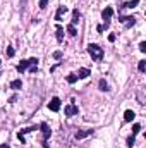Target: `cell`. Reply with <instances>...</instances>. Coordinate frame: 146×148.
<instances>
[{
    "mask_svg": "<svg viewBox=\"0 0 146 148\" xmlns=\"http://www.w3.org/2000/svg\"><path fill=\"white\" fill-rule=\"evenodd\" d=\"M88 53L91 55V60H96V62H100V60H103V48L100 47V45H96V43H89L88 45Z\"/></svg>",
    "mask_w": 146,
    "mask_h": 148,
    "instance_id": "cell-1",
    "label": "cell"
},
{
    "mask_svg": "<svg viewBox=\"0 0 146 148\" xmlns=\"http://www.w3.org/2000/svg\"><path fill=\"white\" fill-rule=\"evenodd\" d=\"M112 16H114V9H112V7H105L103 12H102V17H103V21H105V24H102L103 29H107V28L110 26V19H112Z\"/></svg>",
    "mask_w": 146,
    "mask_h": 148,
    "instance_id": "cell-2",
    "label": "cell"
},
{
    "mask_svg": "<svg viewBox=\"0 0 146 148\" xmlns=\"http://www.w3.org/2000/svg\"><path fill=\"white\" fill-rule=\"evenodd\" d=\"M119 21L124 24L126 29H129V28H133L136 24V17L134 16H119Z\"/></svg>",
    "mask_w": 146,
    "mask_h": 148,
    "instance_id": "cell-3",
    "label": "cell"
},
{
    "mask_svg": "<svg viewBox=\"0 0 146 148\" xmlns=\"http://www.w3.org/2000/svg\"><path fill=\"white\" fill-rule=\"evenodd\" d=\"M64 114H65L67 117H74V116H77V114H79V109H77V105L69 103V105H65V107H64Z\"/></svg>",
    "mask_w": 146,
    "mask_h": 148,
    "instance_id": "cell-4",
    "label": "cell"
},
{
    "mask_svg": "<svg viewBox=\"0 0 146 148\" xmlns=\"http://www.w3.org/2000/svg\"><path fill=\"white\" fill-rule=\"evenodd\" d=\"M60 105H62V102H60L59 97H53V98L48 102V109H50L52 112H59V110H60Z\"/></svg>",
    "mask_w": 146,
    "mask_h": 148,
    "instance_id": "cell-5",
    "label": "cell"
},
{
    "mask_svg": "<svg viewBox=\"0 0 146 148\" xmlns=\"http://www.w3.org/2000/svg\"><path fill=\"white\" fill-rule=\"evenodd\" d=\"M40 129H41V134H43V140L46 141L50 136H52V129H50V126L46 124V122H41L40 124Z\"/></svg>",
    "mask_w": 146,
    "mask_h": 148,
    "instance_id": "cell-6",
    "label": "cell"
},
{
    "mask_svg": "<svg viewBox=\"0 0 146 148\" xmlns=\"http://www.w3.org/2000/svg\"><path fill=\"white\" fill-rule=\"evenodd\" d=\"M91 134H93V129H79V131L74 134V138H76V140H83V138L91 136Z\"/></svg>",
    "mask_w": 146,
    "mask_h": 148,
    "instance_id": "cell-7",
    "label": "cell"
},
{
    "mask_svg": "<svg viewBox=\"0 0 146 148\" xmlns=\"http://www.w3.org/2000/svg\"><path fill=\"white\" fill-rule=\"evenodd\" d=\"M65 12H67V7H65V5H60V7L57 9V12H55V21L60 22V21H62V16H64Z\"/></svg>",
    "mask_w": 146,
    "mask_h": 148,
    "instance_id": "cell-8",
    "label": "cell"
},
{
    "mask_svg": "<svg viewBox=\"0 0 146 148\" xmlns=\"http://www.w3.org/2000/svg\"><path fill=\"white\" fill-rule=\"evenodd\" d=\"M89 74H91V71H89V69H86V67H81V69L77 71V79H86Z\"/></svg>",
    "mask_w": 146,
    "mask_h": 148,
    "instance_id": "cell-9",
    "label": "cell"
},
{
    "mask_svg": "<svg viewBox=\"0 0 146 148\" xmlns=\"http://www.w3.org/2000/svg\"><path fill=\"white\" fill-rule=\"evenodd\" d=\"M55 36H57V41H59V43L64 41V28H62V26H57V28H55Z\"/></svg>",
    "mask_w": 146,
    "mask_h": 148,
    "instance_id": "cell-10",
    "label": "cell"
},
{
    "mask_svg": "<svg viewBox=\"0 0 146 148\" xmlns=\"http://www.w3.org/2000/svg\"><path fill=\"white\" fill-rule=\"evenodd\" d=\"M28 67H29V62H28V60H21V62L17 64V67H15V69H17V72H21V74H22Z\"/></svg>",
    "mask_w": 146,
    "mask_h": 148,
    "instance_id": "cell-11",
    "label": "cell"
},
{
    "mask_svg": "<svg viewBox=\"0 0 146 148\" xmlns=\"http://www.w3.org/2000/svg\"><path fill=\"white\" fill-rule=\"evenodd\" d=\"M138 3H139V0H129L126 3H120V9H134Z\"/></svg>",
    "mask_w": 146,
    "mask_h": 148,
    "instance_id": "cell-12",
    "label": "cell"
},
{
    "mask_svg": "<svg viewBox=\"0 0 146 148\" xmlns=\"http://www.w3.org/2000/svg\"><path fill=\"white\" fill-rule=\"evenodd\" d=\"M134 117H136L134 110H126V112H124V121H126V122H133Z\"/></svg>",
    "mask_w": 146,
    "mask_h": 148,
    "instance_id": "cell-13",
    "label": "cell"
},
{
    "mask_svg": "<svg viewBox=\"0 0 146 148\" xmlns=\"http://www.w3.org/2000/svg\"><path fill=\"white\" fill-rule=\"evenodd\" d=\"M79 17H81L79 10H77V9H74V10H72V21H71V24H74V26H76V24L79 22Z\"/></svg>",
    "mask_w": 146,
    "mask_h": 148,
    "instance_id": "cell-14",
    "label": "cell"
},
{
    "mask_svg": "<svg viewBox=\"0 0 146 148\" xmlns=\"http://www.w3.org/2000/svg\"><path fill=\"white\" fill-rule=\"evenodd\" d=\"M10 88H12V90H21V88H22V81H21V79L10 81Z\"/></svg>",
    "mask_w": 146,
    "mask_h": 148,
    "instance_id": "cell-15",
    "label": "cell"
},
{
    "mask_svg": "<svg viewBox=\"0 0 146 148\" xmlns=\"http://www.w3.org/2000/svg\"><path fill=\"white\" fill-rule=\"evenodd\" d=\"M67 33H69V36H76V34H77L76 26H74V24H67Z\"/></svg>",
    "mask_w": 146,
    "mask_h": 148,
    "instance_id": "cell-16",
    "label": "cell"
},
{
    "mask_svg": "<svg viewBox=\"0 0 146 148\" xmlns=\"http://www.w3.org/2000/svg\"><path fill=\"white\" fill-rule=\"evenodd\" d=\"M98 86H100V90H102V91H108V90H110L105 79H100V83H98Z\"/></svg>",
    "mask_w": 146,
    "mask_h": 148,
    "instance_id": "cell-17",
    "label": "cell"
},
{
    "mask_svg": "<svg viewBox=\"0 0 146 148\" xmlns=\"http://www.w3.org/2000/svg\"><path fill=\"white\" fill-rule=\"evenodd\" d=\"M76 81H77V74H69V76H67V83H69V84H74Z\"/></svg>",
    "mask_w": 146,
    "mask_h": 148,
    "instance_id": "cell-18",
    "label": "cell"
},
{
    "mask_svg": "<svg viewBox=\"0 0 146 148\" xmlns=\"http://www.w3.org/2000/svg\"><path fill=\"white\" fill-rule=\"evenodd\" d=\"M134 143H136V136H134V134H131V136L127 138V143H126V145H127V147L131 148L133 145H134Z\"/></svg>",
    "mask_w": 146,
    "mask_h": 148,
    "instance_id": "cell-19",
    "label": "cell"
},
{
    "mask_svg": "<svg viewBox=\"0 0 146 148\" xmlns=\"http://www.w3.org/2000/svg\"><path fill=\"white\" fill-rule=\"evenodd\" d=\"M34 129H38V128H36V126H29V128H24L21 133H22V134H26V133H33Z\"/></svg>",
    "mask_w": 146,
    "mask_h": 148,
    "instance_id": "cell-20",
    "label": "cell"
},
{
    "mask_svg": "<svg viewBox=\"0 0 146 148\" xmlns=\"http://www.w3.org/2000/svg\"><path fill=\"white\" fill-rule=\"evenodd\" d=\"M138 69H139L141 72H145V71H146V60H139V64H138Z\"/></svg>",
    "mask_w": 146,
    "mask_h": 148,
    "instance_id": "cell-21",
    "label": "cell"
},
{
    "mask_svg": "<svg viewBox=\"0 0 146 148\" xmlns=\"http://www.w3.org/2000/svg\"><path fill=\"white\" fill-rule=\"evenodd\" d=\"M139 131H141V124H134V126H133V134L136 136Z\"/></svg>",
    "mask_w": 146,
    "mask_h": 148,
    "instance_id": "cell-22",
    "label": "cell"
},
{
    "mask_svg": "<svg viewBox=\"0 0 146 148\" xmlns=\"http://www.w3.org/2000/svg\"><path fill=\"white\" fill-rule=\"evenodd\" d=\"M5 53H7V57H14V53H15V52H14V48H12V47H7Z\"/></svg>",
    "mask_w": 146,
    "mask_h": 148,
    "instance_id": "cell-23",
    "label": "cell"
},
{
    "mask_svg": "<svg viewBox=\"0 0 146 148\" xmlns=\"http://www.w3.org/2000/svg\"><path fill=\"white\" fill-rule=\"evenodd\" d=\"M28 62H29V66H38V59H36V57L28 59Z\"/></svg>",
    "mask_w": 146,
    "mask_h": 148,
    "instance_id": "cell-24",
    "label": "cell"
},
{
    "mask_svg": "<svg viewBox=\"0 0 146 148\" xmlns=\"http://www.w3.org/2000/svg\"><path fill=\"white\" fill-rule=\"evenodd\" d=\"M17 140H19V141H21V143H26V138H24V134H22V133H21V131H19V133H17Z\"/></svg>",
    "mask_w": 146,
    "mask_h": 148,
    "instance_id": "cell-25",
    "label": "cell"
},
{
    "mask_svg": "<svg viewBox=\"0 0 146 148\" xmlns=\"http://www.w3.org/2000/svg\"><path fill=\"white\" fill-rule=\"evenodd\" d=\"M28 71H29L31 74H34V72L38 71V66H29V67H28Z\"/></svg>",
    "mask_w": 146,
    "mask_h": 148,
    "instance_id": "cell-26",
    "label": "cell"
},
{
    "mask_svg": "<svg viewBox=\"0 0 146 148\" xmlns=\"http://www.w3.org/2000/svg\"><path fill=\"white\" fill-rule=\"evenodd\" d=\"M48 5V0H40V9H46Z\"/></svg>",
    "mask_w": 146,
    "mask_h": 148,
    "instance_id": "cell-27",
    "label": "cell"
},
{
    "mask_svg": "<svg viewBox=\"0 0 146 148\" xmlns=\"http://www.w3.org/2000/svg\"><path fill=\"white\" fill-rule=\"evenodd\" d=\"M139 50H141L143 53H146V41H141V43H139Z\"/></svg>",
    "mask_w": 146,
    "mask_h": 148,
    "instance_id": "cell-28",
    "label": "cell"
},
{
    "mask_svg": "<svg viewBox=\"0 0 146 148\" xmlns=\"http://www.w3.org/2000/svg\"><path fill=\"white\" fill-rule=\"evenodd\" d=\"M53 59H62V52H60V50L53 52Z\"/></svg>",
    "mask_w": 146,
    "mask_h": 148,
    "instance_id": "cell-29",
    "label": "cell"
},
{
    "mask_svg": "<svg viewBox=\"0 0 146 148\" xmlns=\"http://www.w3.org/2000/svg\"><path fill=\"white\" fill-rule=\"evenodd\" d=\"M108 41H115V34H108Z\"/></svg>",
    "mask_w": 146,
    "mask_h": 148,
    "instance_id": "cell-30",
    "label": "cell"
},
{
    "mask_svg": "<svg viewBox=\"0 0 146 148\" xmlns=\"http://www.w3.org/2000/svg\"><path fill=\"white\" fill-rule=\"evenodd\" d=\"M96 31H98V33H103V26H102V24H100V26H98V28H96Z\"/></svg>",
    "mask_w": 146,
    "mask_h": 148,
    "instance_id": "cell-31",
    "label": "cell"
},
{
    "mask_svg": "<svg viewBox=\"0 0 146 148\" xmlns=\"http://www.w3.org/2000/svg\"><path fill=\"white\" fill-rule=\"evenodd\" d=\"M15 100H17V97H15V95H14V97H10V100H9V102H10V103H14V102H15Z\"/></svg>",
    "mask_w": 146,
    "mask_h": 148,
    "instance_id": "cell-32",
    "label": "cell"
},
{
    "mask_svg": "<svg viewBox=\"0 0 146 148\" xmlns=\"http://www.w3.org/2000/svg\"><path fill=\"white\" fill-rule=\"evenodd\" d=\"M21 5H22V7H26V5H28V0H21Z\"/></svg>",
    "mask_w": 146,
    "mask_h": 148,
    "instance_id": "cell-33",
    "label": "cell"
},
{
    "mask_svg": "<svg viewBox=\"0 0 146 148\" xmlns=\"http://www.w3.org/2000/svg\"><path fill=\"white\" fill-rule=\"evenodd\" d=\"M41 145H43V148H50V147H48V143H46L45 140H43V143H41Z\"/></svg>",
    "mask_w": 146,
    "mask_h": 148,
    "instance_id": "cell-34",
    "label": "cell"
},
{
    "mask_svg": "<svg viewBox=\"0 0 146 148\" xmlns=\"http://www.w3.org/2000/svg\"><path fill=\"white\" fill-rule=\"evenodd\" d=\"M0 148H9V143H2V145H0Z\"/></svg>",
    "mask_w": 146,
    "mask_h": 148,
    "instance_id": "cell-35",
    "label": "cell"
},
{
    "mask_svg": "<svg viewBox=\"0 0 146 148\" xmlns=\"http://www.w3.org/2000/svg\"><path fill=\"white\" fill-rule=\"evenodd\" d=\"M0 62H2V60H0Z\"/></svg>",
    "mask_w": 146,
    "mask_h": 148,
    "instance_id": "cell-36",
    "label": "cell"
}]
</instances>
